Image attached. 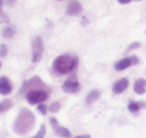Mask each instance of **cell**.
<instances>
[{"label":"cell","instance_id":"1","mask_svg":"<svg viewBox=\"0 0 146 138\" xmlns=\"http://www.w3.org/2000/svg\"><path fill=\"white\" fill-rule=\"evenodd\" d=\"M35 124V115L28 108H21L13 123V130L15 133L24 135L30 132Z\"/></svg>","mask_w":146,"mask_h":138},{"label":"cell","instance_id":"2","mask_svg":"<svg viewBox=\"0 0 146 138\" xmlns=\"http://www.w3.org/2000/svg\"><path fill=\"white\" fill-rule=\"evenodd\" d=\"M77 56L70 54H62L54 59L52 64L53 71L58 75H64L75 70L78 66Z\"/></svg>","mask_w":146,"mask_h":138},{"label":"cell","instance_id":"3","mask_svg":"<svg viewBox=\"0 0 146 138\" xmlns=\"http://www.w3.org/2000/svg\"><path fill=\"white\" fill-rule=\"evenodd\" d=\"M49 97V93L45 89H37V90H31L27 92L26 94V100L29 104L35 105V104H40L43 101L47 100Z\"/></svg>","mask_w":146,"mask_h":138},{"label":"cell","instance_id":"4","mask_svg":"<svg viewBox=\"0 0 146 138\" xmlns=\"http://www.w3.org/2000/svg\"><path fill=\"white\" fill-rule=\"evenodd\" d=\"M37 89H45L46 90V85L45 83L37 76H34L31 79H29L28 81H26L22 85L20 89L21 93H24V92H29L31 90H37Z\"/></svg>","mask_w":146,"mask_h":138},{"label":"cell","instance_id":"5","mask_svg":"<svg viewBox=\"0 0 146 138\" xmlns=\"http://www.w3.org/2000/svg\"><path fill=\"white\" fill-rule=\"evenodd\" d=\"M44 51V44L40 36H36L32 40V61L34 63L41 60Z\"/></svg>","mask_w":146,"mask_h":138},{"label":"cell","instance_id":"6","mask_svg":"<svg viewBox=\"0 0 146 138\" xmlns=\"http://www.w3.org/2000/svg\"><path fill=\"white\" fill-rule=\"evenodd\" d=\"M138 63H139V58L136 55H131V56L125 57V58H122L119 61H117L114 64V69L116 71H123L129 67L137 65Z\"/></svg>","mask_w":146,"mask_h":138},{"label":"cell","instance_id":"7","mask_svg":"<svg viewBox=\"0 0 146 138\" xmlns=\"http://www.w3.org/2000/svg\"><path fill=\"white\" fill-rule=\"evenodd\" d=\"M50 125L53 129V133H54L56 136L62 137V138H70L71 137V132L69 131L66 127H63V126L59 125L56 118H51Z\"/></svg>","mask_w":146,"mask_h":138},{"label":"cell","instance_id":"8","mask_svg":"<svg viewBox=\"0 0 146 138\" xmlns=\"http://www.w3.org/2000/svg\"><path fill=\"white\" fill-rule=\"evenodd\" d=\"M82 10V5L78 0H70L66 7V14L68 16H78L81 14Z\"/></svg>","mask_w":146,"mask_h":138},{"label":"cell","instance_id":"9","mask_svg":"<svg viewBox=\"0 0 146 138\" xmlns=\"http://www.w3.org/2000/svg\"><path fill=\"white\" fill-rule=\"evenodd\" d=\"M62 90L65 92V93H77L78 91L81 88V85L80 83L77 81V80L74 79H68L62 84Z\"/></svg>","mask_w":146,"mask_h":138},{"label":"cell","instance_id":"10","mask_svg":"<svg viewBox=\"0 0 146 138\" xmlns=\"http://www.w3.org/2000/svg\"><path fill=\"white\" fill-rule=\"evenodd\" d=\"M128 86H129V80L125 77L121 78V79L114 82L113 86H112V91L114 94H121L127 89Z\"/></svg>","mask_w":146,"mask_h":138},{"label":"cell","instance_id":"11","mask_svg":"<svg viewBox=\"0 0 146 138\" xmlns=\"http://www.w3.org/2000/svg\"><path fill=\"white\" fill-rule=\"evenodd\" d=\"M12 92V85L10 81L5 76L0 77V94L1 95H8Z\"/></svg>","mask_w":146,"mask_h":138},{"label":"cell","instance_id":"12","mask_svg":"<svg viewBox=\"0 0 146 138\" xmlns=\"http://www.w3.org/2000/svg\"><path fill=\"white\" fill-rule=\"evenodd\" d=\"M133 90L135 93L142 95L146 92V79L144 78H139L135 81L133 85Z\"/></svg>","mask_w":146,"mask_h":138},{"label":"cell","instance_id":"13","mask_svg":"<svg viewBox=\"0 0 146 138\" xmlns=\"http://www.w3.org/2000/svg\"><path fill=\"white\" fill-rule=\"evenodd\" d=\"M100 96H101V91H100V90L92 89L91 91L87 94V96H86V99H85L86 105H91V104H93L94 102L99 99Z\"/></svg>","mask_w":146,"mask_h":138},{"label":"cell","instance_id":"14","mask_svg":"<svg viewBox=\"0 0 146 138\" xmlns=\"http://www.w3.org/2000/svg\"><path fill=\"white\" fill-rule=\"evenodd\" d=\"M146 107V103L143 101H134V100H130L128 103V110L131 113H136L140 109Z\"/></svg>","mask_w":146,"mask_h":138},{"label":"cell","instance_id":"15","mask_svg":"<svg viewBox=\"0 0 146 138\" xmlns=\"http://www.w3.org/2000/svg\"><path fill=\"white\" fill-rule=\"evenodd\" d=\"M15 34V28L12 25H7L6 27H4L2 30V36L6 39L12 38Z\"/></svg>","mask_w":146,"mask_h":138},{"label":"cell","instance_id":"16","mask_svg":"<svg viewBox=\"0 0 146 138\" xmlns=\"http://www.w3.org/2000/svg\"><path fill=\"white\" fill-rule=\"evenodd\" d=\"M13 102L11 99H4L0 102V113L5 112L7 110H9L10 108H12Z\"/></svg>","mask_w":146,"mask_h":138},{"label":"cell","instance_id":"17","mask_svg":"<svg viewBox=\"0 0 146 138\" xmlns=\"http://www.w3.org/2000/svg\"><path fill=\"white\" fill-rule=\"evenodd\" d=\"M45 134H46V127H45L44 124H42L40 126V128H39V130L37 131V133L31 138H44Z\"/></svg>","mask_w":146,"mask_h":138},{"label":"cell","instance_id":"18","mask_svg":"<svg viewBox=\"0 0 146 138\" xmlns=\"http://www.w3.org/2000/svg\"><path fill=\"white\" fill-rule=\"evenodd\" d=\"M60 103L58 101H54L49 105L48 107V110L51 112V113H55V112H58L59 109H60Z\"/></svg>","mask_w":146,"mask_h":138},{"label":"cell","instance_id":"19","mask_svg":"<svg viewBox=\"0 0 146 138\" xmlns=\"http://www.w3.org/2000/svg\"><path fill=\"white\" fill-rule=\"evenodd\" d=\"M2 7H3V0H0V18L2 19L3 21H5V22H9L8 16L5 14V12L3 11Z\"/></svg>","mask_w":146,"mask_h":138},{"label":"cell","instance_id":"20","mask_svg":"<svg viewBox=\"0 0 146 138\" xmlns=\"http://www.w3.org/2000/svg\"><path fill=\"white\" fill-rule=\"evenodd\" d=\"M7 53H8V48H7L6 45H5L4 43L0 44V57L4 58L7 55Z\"/></svg>","mask_w":146,"mask_h":138},{"label":"cell","instance_id":"21","mask_svg":"<svg viewBox=\"0 0 146 138\" xmlns=\"http://www.w3.org/2000/svg\"><path fill=\"white\" fill-rule=\"evenodd\" d=\"M140 46H141V43H140V42H133V43H131V44H130L129 46L127 47V49L125 50V53L130 52V51L134 50V49H137L138 47H140Z\"/></svg>","mask_w":146,"mask_h":138},{"label":"cell","instance_id":"22","mask_svg":"<svg viewBox=\"0 0 146 138\" xmlns=\"http://www.w3.org/2000/svg\"><path fill=\"white\" fill-rule=\"evenodd\" d=\"M37 110H38L42 115H46L47 110L48 109H47V106L45 105L44 103H40V104H38V106H37Z\"/></svg>","mask_w":146,"mask_h":138},{"label":"cell","instance_id":"23","mask_svg":"<svg viewBox=\"0 0 146 138\" xmlns=\"http://www.w3.org/2000/svg\"><path fill=\"white\" fill-rule=\"evenodd\" d=\"M117 1L120 3V4L124 5V4H128V3H130L131 1H133V0H117ZM137 1H138V0H137ZM139 1H140V0H139Z\"/></svg>","mask_w":146,"mask_h":138},{"label":"cell","instance_id":"24","mask_svg":"<svg viewBox=\"0 0 146 138\" xmlns=\"http://www.w3.org/2000/svg\"><path fill=\"white\" fill-rule=\"evenodd\" d=\"M16 2V0H6V3L7 5H9V6H13V4Z\"/></svg>","mask_w":146,"mask_h":138},{"label":"cell","instance_id":"25","mask_svg":"<svg viewBox=\"0 0 146 138\" xmlns=\"http://www.w3.org/2000/svg\"><path fill=\"white\" fill-rule=\"evenodd\" d=\"M75 138H91V136L88 135V134H84V135H79V136H77V137H75Z\"/></svg>","mask_w":146,"mask_h":138},{"label":"cell","instance_id":"26","mask_svg":"<svg viewBox=\"0 0 146 138\" xmlns=\"http://www.w3.org/2000/svg\"><path fill=\"white\" fill-rule=\"evenodd\" d=\"M0 67H1V62H0Z\"/></svg>","mask_w":146,"mask_h":138},{"label":"cell","instance_id":"27","mask_svg":"<svg viewBox=\"0 0 146 138\" xmlns=\"http://www.w3.org/2000/svg\"><path fill=\"white\" fill-rule=\"evenodd\" d=\"M58 1H62V0H58Z\"/></svg>","mask_w":146,"mask_h":138}]
</instances>
